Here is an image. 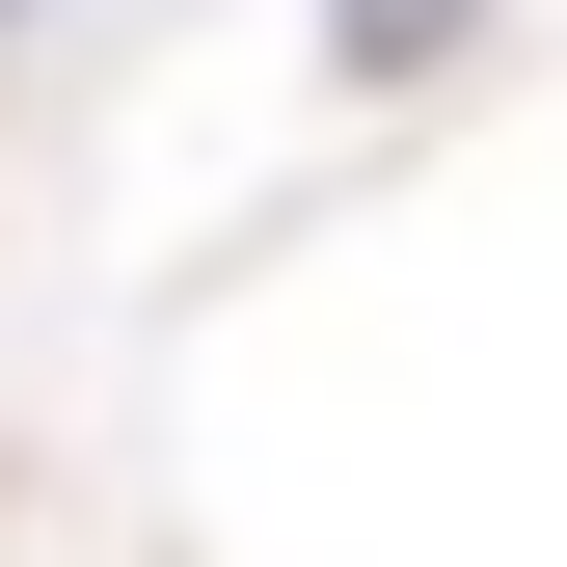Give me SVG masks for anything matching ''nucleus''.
Segmentation results:
<instances>
[{"instance_id": "obj_1", "label": "nucleus", "mask_w": 567, "mask_h": 567, "mask_svg": "<svg viewBox=\"0 0 567 567\" xmlns=\"http://www.w3.org/2000/svg\"><path fill=\"white\" fill-rule=\"evenodd\" d=\"M460 28H486V0H324V54H351V82H433Z\"/></svg>"}]
</instances>
